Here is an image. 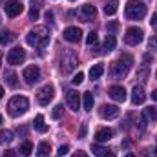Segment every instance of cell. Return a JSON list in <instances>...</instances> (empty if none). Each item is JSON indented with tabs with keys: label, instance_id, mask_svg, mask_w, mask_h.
<instances>
[{
	"label": "cell",
	"instance_id": "cell-1",
	"mask_svg": "<svg viewBox=\"0 0 157 157\" xmlns=\"http://www.w3.org/2000/svg\"><path fill=\"white\" fill-rule=\"evenodd\" d=\"M26 42L31 48H46L49 42V29L46 26H35L28 35H26Z\"/></svg>",
	"mask_w": 157,
	"mask_h": 157
},
{
	"label": "cell",
	"instance_id": "cell-2",
	"mask_svg": "<svg viewBox=\"0 0 157 157\" xmlns=\"http://www.w3.org/2000/svg\"><path fill=\"white\" fill-rule=\"evenodd\" d=\"M28 108H29V101H28V97H24V95H15V97H11L9 102H7V112H9L11 117H20V115H24V113L28 112Z\"/></svg>",
	"mask_w": 157,
	"mask_h": 157
},
{
	"label": "cell",
	"instance_id": "cell-3",
	"mask_svg": "<svg viewBox=\"0 0 157 157\" xmlns=\"http://www.w3.org/2000/svg\"><path fill=\"white\" fill-rule=\"evenodd\" d=\"M132 64H133V59H132L130 55H121V59L112 64V70H110L112 77L113 78H124L128 75Z\"/></svg>",
	"mask_w": 157,
	"mask_h": 157
},
{
	"label": "cell",
	"instance_id": "cell-4",
	"mask_svg": "<svg viewBox=\"0 0 157 157\" xmlns=\"http://www.w3.org/2000/svg\"><path fill=\"white\" fill-rule=\"evenodd\" d=\"M124 13H126L128 20H141L146 15V6L141 0H128L126 7H124Z\"/></svg>",
	"mask_w": 157,
	"mask_h": 157
},
{
	"label": "cell",
	"instance_id": "cell-5",
	"mask_svg": "<svg viewBox=\"0 0 157 157\" xmlns=\"http://www.w3.org/2000/svg\"><path fill=\"white\" fill-rule=\"evenodd\" d=\"M77 66H78V59L73 51H64L60 55V70H62V73L68 75V73L75 71Z\"/></svg>",
	"mask_w": 157,
	"mask_h": 157
},
{
	"label": "cell",
	"instance_id": "cell-6",
	"mask_svg": "<svg viewBox=\"0 0 157 157\" xmlns=\"http://www.w3.org/2000/svg\"><path fill=\"white\" fill-rule=\"evenodd\" d=\"M143 39H144V33H143L141 28H128V29H126L124 42H126L128 46H137V44L143 42Z\"/></svg>",
	"mask_w": 157,
	"mask_h": 157
},
{
	"label": "cell",
	"instance_id": "cell-7",
	"mask_svg": "<svg viewBox=\"0 0 157 157\" xmlns=\"http://www.w3.org/2000/svg\"><path fill=\"white\" fill-rule=\"evenodd\" d=\"M22 78L26 80V84H35V82H39L40 80V68L39 66H35V64L24 68V71H22Z\"/></svg>",
	"mask_w": 157,
	"mask_h": 157
},
{
	"label": "cell",
	"instance_id": "cell-8",
	"mask_svg": "<svg viewBox=\"0 0 157 157\" xmlns=\"http://www.w3.org/2000/svg\"><path fill=\"white\" fill-rule=\"evenodd\" d=\"M6 59H7V64L18 66V64H22L26 60V51L22 48H13V49H9V53H7Z\"/></svg>",
	"mask_w": 157,
	"mask_h": 157
},
{
	"label": "cell",
	"instance_id": "cell-9",
	"mask_svg": "<svg viewBox=\"0 0 157 157\" xmlns=\"http://www.w3.org/2000/svg\"><path fill=\"white\" fill-rule=\"evenodd\" d=\"M53 97H55V90H53V86H49V84L42 86L39 90V93H37V99H39V102L42 106H48Z\"/></svg>",
	"mask_w": 157,
	"mask_h": 157
},
{
	"label": "cell",
	"instance_id": "cell-10",
	"mask_svg": "<svg viewBox=\"0 0 157 157\" xmlns=\"http://www.w3.org/2000/svg\"><path fill=\"white\" fill-rule=\"evenodd\" d=\"M4 9H6V15H7L9 18H15V17H18V15L24 11V6H22L18 0H9V2H6Z\"/></svg>",
	"mask_w": 157,
	"mask_h": 157
},
{
	"label": "cell",
	"instance_id": "cell-11",
	"mask_svg": "<svg viewBox=\"0 0 157 157\" xmlns=\"http://www.w3.org/2000/svg\"><path fill=\"white\" fill-rule=\"evenodd\" d=\"M99 115L102 119H115L119 115V108L115 104H102L99 108Z\"/></svg>",
	"mask_w": 157,
	"mask_h": 157
},
{
	"label": "cell",
	"instance_id": "cell-12",
	"mask_svg": "<svg viewBox=\"0 0 157 157\" xmlns=\"http://www.w3.org/2000/svg\"><path fill=\"white\" fill-rule=\"evenodd\" d=\"M64 40H68V42H71V44H75V42H78V40L82 39V31L78 29V28H66L64 29Z\"/></svg>",
	"mask_w": 157,
	"mask_h": 157
},
{
	"label": "cell",
	"instance_id": "cell-13",
	"mask_svg": "<svg viewBox=\"0 0 157 157\" xmlns=\"http://www.w3.org/2000/svg\"><path fill=\"white\" fill-rule=\"evenodd\" d=\"M80 17H82L84 22H91V20L97 17V9H95V6H91V4L82 6V7H80Z\"/></svg>",
	"mask_w": 157,
	"mask_h": 157
},
{
	"label": "cell",
	"instance_id": "cell-14",
	"mask_svg": "<svg viewBox=\"0 0 157 157\" xmlns=\"http://www.w3.org/2000/svg\"><path fill=\"white\" fill-rule=\"evenodd\" d=\"M108 95H110L113 101H117V102H124V101H126V90H124L122 86H112V88L108 90Z\"/></svg>",
	"mask_w": 157,
	"mask_h": 157
},
{
	"label": "cell",
	"instance_id": "cell-15",
	"mask_svg": "<svg viewBox=\"0 0 157 157\" xmlns=\"http://www.w3.org/2000/svg\"><path fill=\"white\" fill-rule=\"evenodd\" d=\"M66 102H68V106H70L73 112L78 110V106H80V97H78V93L75 90H70V91L66 93Z\"/></svg>",
	"mask_w": 157,
	"mask_h": 157
},
{
	"label": "cell",
	"instance_id": "cell-16",
	"mask_svg": "<svg viewBox=\"0 0 157 157\" xmlns=\"http://www.w3.org/2000/svg\"><path fill=\"white\" fill-rule=\"evenodd\" d=\"M144 101H146L144 88L143 86H133V90H132V102L133 104H143Z\"/></svg>",
	"mask_w": 157,
	"mask_h": 157
},
{
	"label": "cell",
	"instance_id": "cell-17",
	"mask_svg": "<svg viewBox=\"0 0 157 157\" xmlns=\"http://www.w3.org/2000/svg\"><path fill=\"white\" fill-rule=\"evenodd\" d=\"M91 152L97 157H115V152L112 148H106V146H99V144H93L91 146Z\"/></svg>",
	"mask_w": 157,
	"mask_h": 157
},
{
	"label": "cell",
	"instance_id": "cell-18",
	"mask_svg": "<svg viewBox=\"0 0 157 157\" xmlns=\"http://www.w3.org/2000/svg\"><path fill=\"white\" fill-rule=\"evenodd\" d=\"M112 137H113V132H112L110 128H101V130L95 132V141H97V143H106V141H110Z\"/></svg>",
	"mask_w": 157,
	"mask_h": 157
},
{
	"label": "cell",
	"instance_id": "cell-19",
	"mask_svg": "<svg viewBox=\"0 0 157 157\" xmlns=\"http://www.w3.org/2000/svg\"><path fill=\"white\" fill-rule=\"evenodd\" d=\"M15 39H17V35H15V33H11V31H0V44H2V46L11 44Z\"/></svg>",
	"mask_w": 157,
	"mask_h": 157
},
{
	"label": "cell",
	"instance_id": "cell-20",
	"mask_svg": "<svg viewBox=\"0 0 157 157\" xmlns=\"http://www.w3.org/2000/svg\"><path fill=\"white\" fill-rule=\"evenodd\" d=\"M42 0H31V9H29V18L31 20H37L39 18V9Z\"/></svg>",
	"mask_w": 157,
	"mask_h": 157
},
{
	"label": "cell",
	"instance_id": "cell-21",
	"mask_svg": "<svg viewBox=\"0 0 157 157\" xmlns=\"http://www.w3.org/2000/svg\"><path fill=\"white\" fill-rule=\"evenodd\" d=\"M102 73H104V66H102V64H95V66H91V70H90V78H91V80L101 78Z\"/></svg>",
	"mask_w": 157,
	"mask_h": 157
},
{
	"label": "cell",
	"instance_id": "cell-22",
	"mask_svg": "<svg viewBox=\"0 0 157 157\" xmlns=\"http://www.w3.org/2000/svg\"><path fill=\"white\" fill-rule=\"evenodd\" d=\"M119 9V2L117 0H110L106 6H104V13L108 15V17H112V15H115Z\"/></svg>",
	"mask_w": 157,
	"mask_h": 157
},
{
	"label": "cell",
	"instance_id": "cell-23",
	"mask_svg": "<svg viewBox=\"0 0 157 157\" xmlns=\"http://www.w3.org/2000/svg\"><path fill=\"white\" fill-rule=\"evenodd\" d=\"M82 102H84V110H86V112H91V110H93V93L86 91L84 97H82Z\"/></svg>",
	"mask_w": 157,
	"mask_h": 157
},
{
	"label": "cell",
	"instance_id": "cell-24",
	"mask_svg": "<svg viewBox=\"0 0 157 157\" xmlns=\"http://www.w3.org/2000/svg\"><path fill=\"white\" fill-rule=\"evenodd\" d=\"M33 126H35V130L37 132H48V126H46V122H44V117L42 115H37L35 117V121H33Z\"/></svg>",
	"mask_w": 157,
	"mask_h": 157
},
{
	"label": "cell",
	"instance_id": "cell-25",
	"mask_svg": "<svg viewBox=\"0 0 157 157\" xmlns=\"http://www.w3.org/2000/svg\"><path fill=\"white\" fill-rule=\"evenodd\" d=\"M13 141V132L11 130H2L0 132V144H9Z\"/></svg>",
	"mask_w": 157,
	"mask_h": 157
},
{
	"label": "cell",
	"instance_id": "cell-26",
	"mask_svg": "<svg viewBox=\"0 0 157 157\" xmlns=\"http://www.w3.org/2000/svg\"><path fill=\"white\" fill-rule=\"evenodd\" d=\"M49 152H51V144L46 143V141H42L39 144V157H48Z\"/></svg>",
	"mask_w": 157,
	"mask_h": 157
},
{
	"label": "cell",
	"instance_id": "cell-27",
	"mask_svg": "<svg viewBox=\"0 0 157 157\" xmlns=\"http://www.w3.org/2000/svg\"><path fill=\"white\" fill-rule=\"evenodd\" d=\"M18 152H20L24 157L31 155V152H33V144H31L29 141H26V143H22V144H20V150H18Z\"/></svg>",
	"mask_w": 157,
	"mask_h": 157
},
{
	"label": "cell",
	"instance_id": "cell-28",
	"mask_svg": "<svg viewBox=\"0 0 157 157\" xmlns=\"http://www.w3.org/2000/svg\"><path fill=\"white\" fill-rule=\"evenodd\" d=\"M115 44H117V40L113 35H108L106 40H104V51H112L113 48H115Z\"/></svg>",
	"mask_w": 157,
	"mask_h": 157
},
{
	"label": "cell",
	"instance_id": "cell-29",
	"mask_svg": "<svg viewBox=\"0 0 157 157\" xmlns=\"http://www.w3.org/2000/svg\"><path fill=\"white\" fill-rule=\"evenodd\" d=\"M144 115H146V119H150L152 122L157 121V108H152V106L146 108V110H144Z\"/></svg>",
	"mask_w": 157,
	"mask_h": 157
},
{
	"label": "cell",
	"instance_id": "cell-30",
	"mask_svg": "<svg viewBox=\"0 0 157 157\" xmlns=\"http://www.w3.org/2000/svg\"><path fill=\"white\" fill-rule=\"evenodd\" d=\"M62 113H64L62 104H57V106L53 108V112H51V117H53V119H60V117H62Z\"/></svg>",
	"mask_w": 157,
	"mask_h": 157
},
{
	"label": "cell",
	"instance_id": "cell-31",
	"mask_svg": "<svg viewBox=\"0 0 157 157\" xmlns=\"http://www.w3.org/2000/svg\"><path fill=\"white\" fill-rule=\"evenodd\" d=\"M6 80H7V84H9L11 88H15V86L18 84V80H17V73H13V71L7 73V78H6Z\"/></svg>",
	"mask_w": 157,
	"mask_h": 157
},
{
	"label": "cell",
	"instance_id": "cell-32",
	"mask_svg": "<svg viewBox=\"0 0 157 157\" xmlns=\"http://www.w3.org/2000/svg\"><path fill=\"white\" fill-rule=\"evenodd\" d=\"M97 40H99V37H97V33H88V37H86V44L88 46H93V44H97Z\"/></svg>",
	"mask_w": 157,
	"mask_h": 157
},
{
	"label": "cell",
	"instance_id": "cell-33",
	"mask_svg": "<svg viewBox=\"0 0 157 157\" xmlns=\"http://www.w3.org/2000/svg\"><path fill=\"white\" fill-rule=\"evenodd\" d=\"M82 80H84V73H82V71H78L77 75H75V77L71 78V82H73V84H82Z\"/></svg>",
	"mask_w": 157,
	"mask_h": 157
},
{
	"label": "cell",
	"instance_id": "cell-34",
	"mask_svg": "<svg viewBox=\"0 0 157 157\" xmlns=\"http://www.w3.org/2000/svg\"><path fill=\"white\" fill-rule=\"evenodd\" d=\"M68 152H70V146H68V144H62V146L59 148V152H57V154H59V157H64Z\"/></svg>",
	"mask_w": 157,
	"mask_h": 157
},
{
	"label": "cell",
	"instance_id": "cell-35",
	"mask_svg": "<svg viewBox=\"0 0 157 157\" xmlns=\"http://www.w3.org/2000/svg\"><path fill=\"white\" fill-rule=\"evenodd\" d=\"M146 124H148V119H146V115L143 113V115H141V122H139V128H141V130H144V128H146Z\"/></svg>",
	"mask_w": 157,
	"mask_h": 157
},
{
	"label": "cell",
	"instance_id": "cell-36",
	"mask_svg": "<svg viewBox=\"0 0 157 157\" xmlns=\"http://www.w3.org/2000/svg\"><path fill=\"white\" fill-rule=\"evenodd\" d=\"M150 49H157V37H154V39H150Z\"/></svg>",
	"mask_w": 157,
	"mask_h": 157
},
{
	"label": "cell",
	"instance_id": "cell-37",
	"mask_svg": "<svg viewBox=\"0 0 157 157\" xmlns=\"http://www.w3.org/2000/svg\"><path fill=\"white\" fill-rule=\"evenodd\" d=\"M146 75H148V71H146V70H141V71L137 73V77L141 78V80H144V77H146Z\"/></svg>",
	"mask_w": 157,
	"mask_h": 157
},
{
	"label": "cell",
	"instance_id": "cell-38",
	"mask_svg": "<svg viewBox=\"0 0 157 157\" xmlns=\"http://www.w3.org/2000/svg\"><path fill=\"white\" fill-rule=\"evenodd\" d=\"M2 157H17V154H15L13 150H7V152H6V154H4Z\"/></svg>",
	"mask_w": 157,
	"mask_h": 157
},
{
	"label": "cell",
	"instance_id": "cell-39",
	"mask_svg": "<svg viewBox=\"0 0 157 157\" xmlns=\"http://www.w3.org/2000/svg\"><path fill=\"white\" fill-rule=\"evenodd\" d=\"M150 24H152V26H157V13H154V15H152V20H150Z\"/></svg>",
	"mask_w": 157,
	"mask_h": 157
},
{
	"label": "cell",
	"instance_id": "cell-40",
	"mask_svg": "<svg viewBox=\"0 0 157 157\" xmlns=\"http://www.w3.org/2000/svg\"><path fill=\"white\" fill-rule=\"evenodd\" d=\"M73 157H88V154H86V152H82V150H78V152H77Z\"/></svg>",
	"mask_w": 157,
	"mask_h": 157
},
{
	"label": "cell",
	"instance_id": "cell-41",
	"mask_svg": "<svg viewBox=\"0 0 157 157\" xmlns=\"http://www.w3.org/2000/svg\"><path fill=\"white\" fill-rule=\"evenodd\" d=\"M108 29H110V31H115V29H117V22H112V24L108 26Z\"/></svg>",
	"mask_w": 157,
	"mask_h": 157
},
{
	"label": "cell",
	"instance_id": "cell-42",
	"mask_svg": "<svg viewBox=\"0 0 157 157\" xmlns=\"http://www.w3.org/2000/svg\"><path fill=\"white\" fill-rule=\"evenodd\" d=\"M46 20H53V13H51V11L46 13Z\"/></svg>",
	"mask_w": 157,
	"mask_h": 157
},
{
	"label": "cell",
	"instance_id": "cell-43",
	"mask_svg": "<svg viewBox=\"0 0 157 157\" xmlns=\"http://www.w3.org/2000/svg\"><path fill=\"white\" fill-rule=\"evenodd\" d=\"M86 135V124H82V128H80V137H84Z\"/></svg>",
	"mask_w": 157,
	"mask_h": 157
},
{
	"label": "cell",
	"instance_id": "cell-44",
	"mask_svg": "<svg viewBox=\"0 0 157 157\" xmlns=\"http://www.w3.org/2000/svg\"><path fill=\"white\" fill-rule=\"evenodd\" d=\"M152 99H154V101H157V90H154V91H152Z\"/></svg>",
	"mask_w": 157,
	"mask_h": 157
},
{
	"label": "cell",
	"instance_id": "cell-45",
	"mask_svg": "<svg viewBox=\"0 0 157 157\" xmlns=\"http://www.w3.org/2000/svg\"><path fill=\"white\" fill-rule=\"evenodd\" d=\"M2 95H4V88L0 86V99H2Z\"/></svg>",
	"mask_w": 157,
	"mask_h": 157
},
{
	"label": "cell",
	"instance_id": "cell-46",
	"mask_svg": "<svg viewBox=\"0 0 157 157\" xmlns=\"http://www.w3.org/2000/svg\"><path fill=\"white\" fill-rule=\"evenodd\" d=\"M124 157H135V155H133V154H126Z\"/></svg>",
	"mask_w": 157,
	"mask_h": 157
},
{
	"label": "cell",
	"instance_id": "cell-47",
	"mask_svg": "<svg viewBox=\"0 0 157 157\" xmlns=\"http://www.w3.org/2000/svg\"><path fill=\"white\" fill-rule=\"evenodd\" d=\"M0 64H2V53H0Z\"/></svg>",
	"mask_w": 157,
	"mask_h": 157
},
{
	"label": "cell",
	"instance_id": "cell-48",
	"mask_svg": "<svg viewBox=\"0 0 157 157\" xmlns=\"http://www.w3.org/2000/svg\"><path fill=\"white\" fill-rule=\"evenodd\" d=\"M0 124H2V115H0Z\"/></svg>",
	"mask_w": 157,
	"mask_h": 157
},
{
	"label": "cell",
	"instance_id": "cell-49",
	"mask_svg": "<svg viewBox=\"0 0 157 157\" xmlns=\"http://www.w3.org/2000/svg\"><path fill=\"white\" fill-rule=\"evenodd\" d=\"M0 22H2V18H0Z\"/></svg>",
	"mask_w": 157,
	"mask_h": 157
},
{
	"label": "cell",
	"instance_id": "cell-50",
	"mask_svg": "<svg viewBox=\"0 0 157 157\" xmlns=\"http://www.w3.org/2000/svg\"><path fill=\"white\" fill-rule=\"evenodd\" d=\"M155 77H157V75H155Z\"/></svg>",
	"mask_w": 157,
	"mask_h": 157
},
{
	"label": "cell",
	"instance_id": "cell-51",
	"mask_svg": "<svg viewBox=\"0 0 157 157\" xmlns=\"http://www.w3.org/2000/svg\"><path fill=\"white\" fill-rule=\"evenodd\" d=\"M155 154H157V152H155Z\"/></svg>",
	"mask_w": 157,
	"mask_h": 157
}]
</instances>
